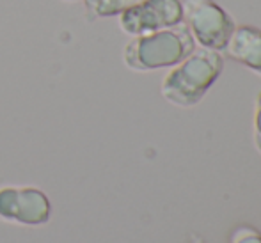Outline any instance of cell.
<instances>
[{
  "label": "cell",
  "instance_id": "cell-5",
  "mask_svg": "<svg viewBox=\"0 0 261 243\" xmlns=\"http://www.w3.org/2000/svg\"><path fill=\"white\" fill-rule=\"evenodd\" d=\"M50 201L41 190L23 186V188L0 190V219L18 222L23 226H41L50 219Z\"/></svg>",
  "mask_w": 261,
  "mask_h": 243
},
{
  "label": "cell",
  "instance_id": "cell-9",
  "mask_svg": "<svg viewBox=\"0 0 261 243\" xmlns=\"http://www.w3.org/2000/svg\"><path fill=\"white\" fill-rule=\"evenodd\" d=\"M256 130L261 139V98H259V105H258V112H256Z\"/></svg>",
  "mask_w": 261,
  "mask_h": 243
},
{
  "label": "cell",
  "instance_id": "cell-7",
  "mask_svg": "<svg viewBox=\"0 0 261 243\" xmlns=\"http://www.w3.org/2000/svg\"><path fill=\"white\" fill-rule=\"evenodd\" d=\"M86 7L94 16H116L146 0H84Z\"/></svg>",
  "mask_w": 261,
  "mask_h": 243
},
{
  "label": "cell",
  "instance_id": "cell-4",
  "mask_svg": "<svg viewBox=\"0 0 261 243\" xmlns=\"http://www.w3.org/2000/svg\"><path fill=\"white\" fill-rule=\"evenodd\" d=\"M183 20L179 0H146L119 14V25L126 34L144 36L174 27Z\"/></svg>",
  "mask_w": 261,
  "mask_h": 243
},
{
  "label": "cell",
  "instance_id": "cell-3",
  "mask_svg": "<svg viewBox=\"0 0 261 243\" xmlns=\"http://www.w3.org/2000/svg\"><path fill=\"white\" fill-rule=\"evenodd\" d=\"M183 20L196 39L210 50L226 48L234 27L231 18L213 0H183Z\"/></svg>",
  "mask_w": 261,
  "mask_h": 243
},
{
  "label": "cell",
  "instance_id": "cell-2",
  "mask_svg": "<svg viewBox=\"0 0 261 243\" xmlns=\"http://www.w3.org/2000/svg\"><path fill=\"white\" fill-rule=\"evenodd\" d=\"M192 53V39L185 29L144 34L124 48V61L134 69H158L174 66Z\"/></svg>",
  "mask_w": 261,
  "mask_h": 243
},
{
  "label": "cell",
  "instance_id": "cell-1",
  "mask_svg": "<svg viewBox=\"0 0 261 243\" xmlns=\"http://www.w3.org/2000/svg\"><path fill=\"white\" fill-rule=\"evenodd\" d=\"M222 71V59L215 50H199L174 68L162 84V94L171 103L190 106L204 96Z\"/></svg>",
  "mask_w": 261,
  "mask_h": 243
},
{
  "label": "cell",
  "instance_id": "cell-6",
  "mask_svg": "<svg viewBox=\"0 0 261 243\" xmlns=\"http://www.w3.org/2000/svg\"><path fill=\"white\" fill-rule=\"evenodd\" d=\"M231 59L261 73V31L252 25L234 29L226 45Z\"/></svg>",
  "mask_w": 261,
  "mask_h": 243
},
{
  "label": "cell",
  "instance_id": "cell-8",
  "mask_svg": "<svg viewBox=\"0 0 261 243\" xmlns=\"http://www.w3.org/2000/svg\"><path fill=\"white\" fill-rule=\"evenodd\" d=\"M233 243H261V234L254 231H245V233H238Z\"/></svg>",
  "mask_w": 261,
  "mask_h": 243
}]
</instances>
